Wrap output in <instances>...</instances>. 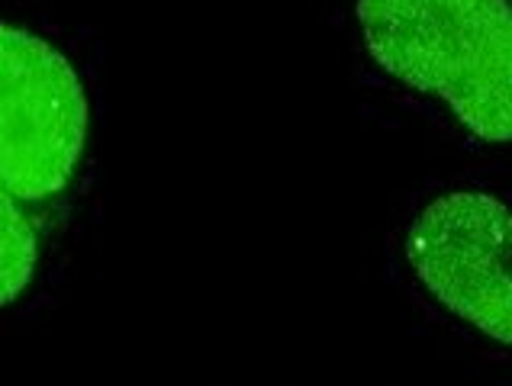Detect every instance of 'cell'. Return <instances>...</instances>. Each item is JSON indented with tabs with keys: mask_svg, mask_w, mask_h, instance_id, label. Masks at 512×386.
Instances as JSON below:
<instances>
[{
	"mask_svg": "<svg viewBox=\"0 0 512 386\" xmlns=\"http://www.w3.org/2000/svg\"><path fill=\"white\" fill-rule=\"evenodd\" d=\"M351 17L380 74L512 145V0H351Z\"/></svg>",
	"mask_w": 512,
	"mask_h": 386,
	"instance_id": "obj_1",
	"label": "cell"
},
{
	"mask_svg": "<svg viewBox=\"0 0 512 386\" xmlns=\"http://www.w3.org/2000/svg\"><path fill=\"white\" fill-rule=\"evenodd\" d=\"M403 258L448 316L512 348V206L503 197L477 187L438 193L406 226Z\"/></svg>",
	"mask_w": 512,
	"mask_h": 386,
	"instance_id": "obj_2",
	"label": "cell"
},
{
	"mask_svg": "<svg viewBox=\"0 0 512 386\" xmlns=\"http://www.w3.org/2000/svg\"><path fill=\"white\" fill-rule=\"evenodd\" d=\"M84 84L46 39L0 23V181L20 203L58 197L84 155Z\"/></svg>",
	"mask_w": 512,
	"mask_h": 386,
	"instance_id": "obj_3",
	"label": "cell"
},
{
	"mask_svg": "<svg viewBox=\"0 0 512 386\" xmlns=\"http://www.w3.org/2000/svg\"><path fill=\"white\" fill-rule=\"evenodd\" d=\"M39 264V242L20 200L0 181V306L20 300L33 284Z\"/></svg>",
	"mask_w": 512,
	"mask_h": 386,
	"instance_id": "obj_4",
	"label": "cell"
}]
</instances>
